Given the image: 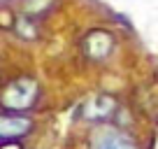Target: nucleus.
Returning <instances> with one entry per match:
<instances>
[{
	"label": "nucleus",
	"mask_w": 158,
	"mask_h": 149,
	"mask_svg": "<svg viewBox=\"0 0 158 149\" xmlns=\"http://www.w3.org/2000/svg\"><path fill=\"white\" fill-rule=\"evenodd\" d=\"M40 100V82L35 77L21 74L0 89V107L12 114H26Z\"/></svg>",
	"instance_id": "nucleus-1"
},
{
	"label": "nucleus",
	"mask_w": 158,
	"mask_h": 149,
	"mask_svg": "<svg viewBox=\"0 0 158 149\" xmlns=\"http://www.w3.org/2000/svg\"><path fill=\"white\" fill-rule=\"evenodd\" d=\"M116 49V37H114L109 30L105 28H93L84 35V40H81V51L89 61L93 63H102L107 61L109 56L114 54Z\"/></svg>",
	"instance_id": "nucleus-2"
},
{
	"label": "nucleus",
	"mask_w": 158,
	"mask_h": 149,
	"mask_svg": "<svg viewBox=\"0 0 158 149\" xmlns=\"http://www.w3.org/2000/svg\"><path fill=\"white\" fill-rule=\"evenodd\" d=\"M91 149H139L135 138H130L123 128H114V126H102L91 133L89 140Z\"/></svg>",
	"instance_id": "nucleus-3"
},
{
	"label": "nucleus",
	"mask_w": 158,
	"mask_h": 149,
	"mask_svg": "<svg viewBox=\"0 0 158 149\" xmlns=\"http://www.w3.org/2000/svg\"><path fill=\"white\" fill-rule=\"evenodd\" d=\"M35 128V121L30 114H12V112H0V142L7 140H21L30 135Z\"/></svg>",
	"instance_id": "nucleus-4"
},
{
	"label": "nucleus",
	"mask_w": 158,
	"mask_h": 149,
	"mask_svg": "<svg viewBox=\"0 0 158 149\" xmlns=\"http://www.w3.org/2000/svg\"><path fill=\"white\" fill-rule=\"evenodd\" d=\"M118 109V100L112 93H98L81 105V117L89 121H107L112 117H116Z\"/></svg>",
	"instance_id": "nucleus-5"
},
{
	"label": "nucleus",
	"mask_w": 158,
	"mask_h": 149,
	"mask_svg": "<svg viewBox=\"0 0 158 149\" xmlns=\"http://www.w3.org/2000/svg\"><path fill=\"white\" fill-rule=\"evenodd\" d=\"M12 33L23 42H37L42 30H40V23L35 16H28V14H16V21H14V30Z\"/></svg>",
	"instance_id": "nucleus-6"
},
{
	"label": "nucleus",
	"mask_w": 158,
	"mask_h": 149,
	"mask_svg": "<svg viewBox=\"0 0 158 149\" xmlns=\"http://www.w3.org/2000/svg\"><path fill=\"white\" fill-rule=\"evenodd\" d=\"M14 21H16V14L10 10V7H7V5L0 7V28L12 33V30H14Z\"/></svg>",
	"instance_id": "nucleus-7"
},
{
	"label": "nucleus",
	"mask_w": 158,
	"mask_h": 149,
	"mask_svg": "<svg viewBox=\"0 0 158 149\" xmlns=\"http://www.w3.org/2000/svg\"><path fill=\"white\" fill-rule=\"evenodd\" d=\"M0 149H26V147L19 140H7V142H0Z\"/></svg>",
	"instance_id": "nucleus-8"
},
{
	"label": "nucleus",
	"mask_w": 158,
	"mask_h": 149,
	"mask_svg": "<svg viewBox=\"0 0 158 149\" xmlns=\"http://www.w3.org/2000/svg\"><path fill=\"white\" fill-rule=\"evenodd\" d=\"M23 2H28V0H23Z\"/></svg>",
	"instance_id": "nucleus-9"
}]
</instances>
